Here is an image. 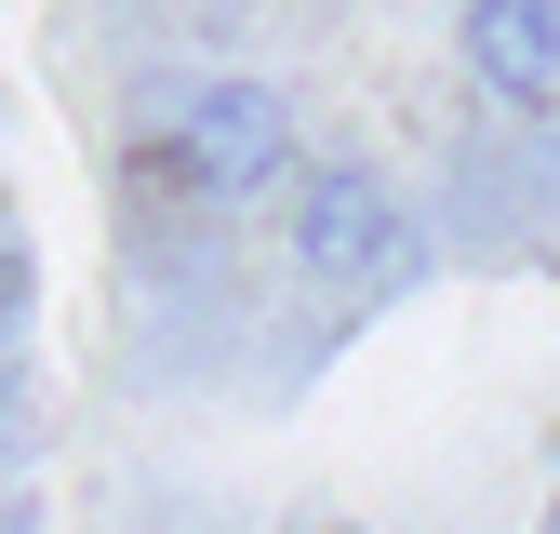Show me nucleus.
Segmentation results:
<instances>
[{"label": "nucleus", "instance_id": "obj_2", "mask_svg": "<svg viewBox=\"0 0 560 534\" xmlns=\"http://www.w3.org/2000/svg\"><path fill=\"white\" fill-rule=\"evenodd\" d=\"M294 267H307L320 294L374 307V294H400L413 267H428V241H413L400 187L374 161H294Z\"/></svg>", "mask_w": 560, "mask_h": 534}, {"label": "nucleus", "instance_id": "obj_3", "mask_svg": "<svg viewBox=\"0 0 560 534\" xmlns=\"http://www.w3.org/2000/svg\"><path fill=\"white\" fill-rule=\"evenodd\" d=\"M454 54H467L480 107L560 120V0H467V14H454Z\"/></svg>", "mask_w": 560, "mask_h": 534}, {"label": "nucleus", "instance_id": "obj_1", "mask_svg": "<svg viewBox=\"0 0 560 534\" xmlns=\"http://www.w3.org/2000/svg\"><path fill=\"white\" fill-rule=\"evenodd\" d=\"M133 161L228 214V200L294 187V107H280L267 81H161L148 107H133Z\"/></svg>", "mask_w": 560, "mask_h": 534}, {"label": "nucleus", "instance_id": "obj_5", "mask_svg": "<svg viewBox=\"0 0 560 534\" xmlns=\"http://www.w3.org/2000/svg\"><path fill=\"white\" fill-rule=\"evenodd\" d=\"M320 534H361V521H320Z\"/></svg>", "mask_w": 560, "mask_h": 534}, {"label": "nucleus", "instance_id": "obj_4", "mask_svg": "<svg viewBox=\"0 0 560 534\" xmlns=\"http://www.w3.org/2000/svg\"><path fill=\"white\" fill-rule=\"evenodd\" d=\"M0 228H14V187H0Z\"/></svg>", "mask_w": 560, "mask_h": 534}]
</instances>
